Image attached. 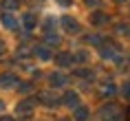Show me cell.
<instances>
[{
    "label": "cell",
    "mask_w": 130,
    "mask_h": 121,
    "mask_svg": "<svg viewBox=\"0 0 130 121\" xmlns=\"http://www.w3.org/2000/svg\"><path fill=\"white\" fill-rule=\"evenodd\" d=\"M73 117H75V121H86L90 117V112H88L86 106H77L75 110H73Z\"/></svg>",
    "instance_id": "obj_13"
},
{
    "label": "cell",
    "mask_w": 130,
    "mask_h": 121,
    "mask_svg": "<svg viewBox=\"0 0 130 121\" xmlns=\"http://www.w3.org/2000/svg\"><path fill=\"white\" fill-rule=\"evenodd\" d=\"M99 53H102V57L104 60H115V62H121V46H119V44H117V42H108V44H106V42H104L102 44V51H99Z\"/></svg>",
    "instance_id": "obj_2"
},
{
    "label": "cell",
    "mask_w": 130,
    "mask_h": 121,
    "mask_svg": "<svg viewBox=\"0 0 130 121\" xmlns=\"http://www.w3.org/2000/svg\"><path fill=\"white\" fill-rule=\"evenodd\" d=\"M22 24H24V29H27V33H29V31H33V29L38 27V18H35V13H31V11L24 13V15H22Z\"/></svg>",
    "instance_id": "obj_9"
},
{
    "label": "cell",
    "mask_w": 130,
    "mask_h": 121,
    "mask_svg": "<svg viewBox=\"0 0 130 121\" xmlns=\"http://www.w3.org/2000/svg\"><path fill=\"white\" fill-rule=\"evenodd\" d=\"M29 55V48L27 46H18V57H27Z\"/></svg>",
    "instance_id": "obj_24"
},
{
    "label": "cell",
    "mask_w": 130,
    "mask_h": 121,
    "mask_svg": "<svg viewBox=\"0 0 130 121\" xmlns=\"http://www.w3.org/2000/svg\"><path fill=\"white\" fill-rule=\"evenodd\" d=\"M55 64L60 68H69L73 66V53H69V51H62V53L55 55Z\"/></svg>",
    "instance_id": "obj_4"
},
{
    "label": "cell",
    "mask_w": 130,
    "mask_h": 121,
    "mask_svg": "<svg viewBox=\"0 0 130 121\" xmlns=\"http://www.w3.org/2000/svg\"><path fill=\"white\" fill-rule=\"evenodd\" d=\"M44 40H46V44H51V46H57V44L62 42V38H60L57 33H55V31H46Z\"/></svg>",
    "instance_id": "obj_15"
},
{
    "label": "cell",
    "mask_w": 130,
    "mask_h": 121,
    "mask_svg": "<svg viewBox=\"0 0 130 121\" xmlns=\"http://www.w3.org/2000/svg\"><path fill=\"white\" fill-rule=\"evenodd\" d=\"M38 101H42L46 108H57V103H60V99L53 93H40L38 95Z\"/></svg>",
    "instance_id": "obj_7"
},
{
    "label": "cell",
    "mask_w": 130,
    "mask_h": 121,
    "mask_svg": "<svg viewBox=\"0 0 130 121\" xmlns=\"http://www.w3.org/2000/svg\"><path fill=\"white\" fill-rule=\"evenodd\" d=\"M123 119H126V121H130V108L126 110V114H123Z\"/></svg>",
    "instance_id": "obj_27"
},
{
    "label": "cell",
    "mask_w": 130,
    "mask_h": 121,
    "mask_svg": "<svg viewBox=\"0 0 130 121\" xmlns=\"http://www.w3.org/2000/svg\"><path fill=\"white\" fill-rule=\"evenodd\" d=\"M18 90H20L22 95H29V93H33V84H31V81H18Z\"/></svg>",
    "instance_id": "obj_20"
},
{
    "label": "cell",
    "mask_w": 130,
    "mask_h": 121,
    "mask_svg": "<svg viewBox=\"0 0 130 121\" xmlns=\"http://www.w3.org/2000/svg\"><path fill=\"white\" fill-rule=\"evenodd\" d=\"M121 95L126 97V99H130V81H126V84H123V88H121Z\"/></svg>",
    "instance_id": "obj_23"
},
{
    "label": "cell",
    "mask_w": 130,
    "mask_h": 121,
    "mask_svg": "<svg viewBox=\"0 0 130 121\" xmlns=\"http://www.w3.org/2000/svg\"><path fill=\"white\" fill-rule=\"evenodd\" d=\"M90 22H93V24H97V27H102V24H106V22H108V13H104V11H95V13L90 15Z\"/></svg>",
    "instance_id": "obj_14"
},
{
    "label": "cell",
    "mask_w": 130,
    "mask_h": 121,
    "mask_svg": "<svg viewBox=\"0 0 130 121\" xmlns=\"http://www.w3.org/2000/svg\"><path fill=\"white\" fill-rule=\"evenodd\" d=\"M33 101L31 99H24V101H20L18 106H15V114L20 117V119H29L31 114H33Z\"/></svg>",
    "instance_id": "obj_3"
},
{
    "label": "cell",
    "mask_w": 130,
    "mask_h": 121,
    "mask_svg": "<svg viewBox=\"0 0 130 121\" xmlns=\"http://www.w3.org/2000/svg\"><path fill=\"white\" fill-rule=\"evenodd\" d=\"M62 103H64V106H69L71 110H75L77 106H82V103H79V95H77V93H73V90L64 93V97H62Z\"/></svg>",
    "instance_id": "obj_5"
},
{
    "label": "cell",
    "mask_w": 130,
    "mask_h": 121,
    "mask_svg": "<svg viewBox=\"0 0 130 121\" xmlns=\"http://www.w3.org/2000/svg\"><path fill=\"white\" fill-rule=\"evenodd\" d=\"M33 55L38 57V60H42V62L53 60V55H51V48H48V46H35V48H33Z\"/></svg>",
    "instance_id": "obj_10"
},
{
    "label": "cell",
    "mask_w": 130,
    "mask_h": 121,
    "mask_svg": "<svg viewBox=\"0 0 130 121\" xmlns=\"http://www.w3.org/2000/svg\"><path fill=\"white\" fill-rule=\"evenodd\" d=\"M2 110H5V103H2V99H0V112H2Z\"/></svg>",
    "instance_id": "obj_30"
},
{
    "label": "cell",
    "mask_w": 130,
    "mask_h": 121,
    "mask_svg": "<svg viewBox=\"0 0 130 121\" xmlns=\"http://www.w3.org/2000/svg\"><path fill=\"white\" fill-rule=\"evenodd\" d=\"M102 95H104V97H112V95H117V86H115V84H112V81H108V84L104 86Z\"/></svg>",
    "instance_id": "obj_22"
},
{
    "label": "cell",
    "mask_w": 130,
    "mask_h": 121,
    "mask_svg": "<svg viewBox=\"0 0 130 121\" xmlns=\"http://www.w3.org/2000/svg\"><path fill=\"white\" fill-rule=\"evenodd\" d=\"M88 51H77L75 55H73V64H84V62H88Z\"/></svg>",
    "instance_id": "obj_17"
},
{
    "label": "cell",
    "mask_w": 130,
    "mask_h": 121,
    "mask_svg": "<svg viewBox=\"0 0 130 121\" xmlns=\"http://www.w3.org/2000/svg\"><path fill=\"white\" fill-rule=\"evenodd\" d=\"M115 33L117 35H130V22H119L115 27Z\"/></svg>",
    "instance_id": "obj_19"
},
{
    "label": "cell",
    "mask_w": 130,
    "mask_h": 121,
    "mask_svg": "<svg viewBox=\"0 0 130 121\" xmlns=\"http://www.w3.org/2000/svg\"><path fill=\"white\" fill-rule=\"evenodd\" d=\"M62 24H64V29H66L69 33H79V31H82V24H79L75 18H71V15H64V18H62Z\"/></svg>",
    "instance_id": "obj_6"
},
{
    "label": "cell",
    "mask_w": 130,
    "mask_h": 121,
    "mask_svg": "<svg viewBox=\"0 0 130 121\" xmlns=\"http://www.w3.org/2000/svg\"><path fill=\"white\" fill-rule=\"evenodd\" d=\"M117 2H126V0H117Z\"/></svg>",
    "instance_id": "obj_32"
},
{
    "label": "cell",
    "mask_w": 130,
    "mask_h": 121,
    "mask_svg": "<svg viewBox=\"0 0 130 121\" xmlns=\"http://www.w3.org/2000/svg\"><path fill=\"white\" fill-rule=\"evenodd\" d=\"M86 42H88V44H93V46H102L104 42V35H99V33H93V35H88V38H86Z\"/></svg>",
    "instance_id": "obj_18"
},
{
    "label": "cell",
    "mask_w": 130,
    "mask_h": 121,
    "mask_svg": "<svg viewBox=\"0 0 130 121\" xmlns=\"http://www.w3.org/2000/svg\"><path fill=\"white\" fill-rule=\"evenodd\" d=\"M20 7V0H2V9H5V11H13V9H18Z\"/></svg>",
    "instance_id": "obj_21"
},
{
    "label": "cell",
    "mask_w": 130,
    "mask_h": 121,
    "mask_svg": "<svg viewBox=\"0 0 130 121\" xmlns=\"http://www.w3.org/2000/svg\"><path fill=\"white\" fill-rule=\"evenodd\" d=\"M48 81H51V86H53V88H62V86L69 84V79H66L62 73H53L51 77H48Z\"/></svg>",
    "instance_id": "obj_12"
},
{
    "label": "cell",
    "mask_w": 130,
    "mask_h": 121,
    "mask_svg": "<svg viewBox=\"0 0 130 121\" xmlns=\"http://www.w3.org/2000/svg\"><path fill=\"white\" fill-rule=\"evenodd\" d=\"M99 2H102V0H86L88 7H99Z\"/></svg>",
    "instance_id": "obj_25"
},
{
    "label": "cell",
    "mask_w": 130,
    "mask_h": 121,
    "mask_svg": "<svg viewBox=\"0 0 130 121\" xmlns=\"http://www.w3.org/2000/svg\"><path fill=\"white\" fill-rule=\"evenodd\" d=\"M18 75H13V73H5V75H0V86L2 88H15L18 86Z\"/></svg>",
    "instance_id": "obj_8"
},
{
    "label": "cell",
    "mask_w": 130,
    "mask_h": 121,
    "mask_svg": "<svg viewBox=\"0 0 130 121\" xmlns=\"http://www.w3.org/2000/svg\"><path fill=\"white\" fill-rule=\"evenodd\" d=\"M0 121H15V119H11V117H2Z\"/></svg>",
    "instance_id": "obj_29"
},
{
    "label": "cell",
    "mask_w": 130,
    "mask_h": 121,
    "mask_svg": "<svg viewBox=\"0 0 130 121\" xmlns=\"http://www.w3.org/2000/svg\"><path fill=\"white\" fill-rule=\"evenodd\" d=\"M60 121H71V119H60Z\"/></svg>",
    "instance_id": "obj_31"
},
{
    "label": "cell",
    "mask_w": 130,
    "mask_h": 121,
    "mask_svg": "<svg viewBox=\"0 0 130 121\" xmlns=\"http://www.w3.org/2000/svg\"><path fill=\"white\" fill-rule=\"evenodd\" d=\"M0 24H2L5 29H15V27H18V20H15L11 13H7V11H5V13L0 15Z\"/></svg>",
    "instance_id": "obj_11"
},
{
    "label": "cell",
    "mask_w": 130,
    "mask_h": 121,
    "mask_svg": "<svg viewBox=\"0 0 130 121\" xmlns=\"http://www.w3.org/2000/svg\"><path fill=\"white\" fill-rule=\"evenodd\" d=\"M75 75H77V77H82V79H88V81L95 79V73H93V71H88V68H77Z\"/></svg>",
    "instance_id": "obj_16"
},
{
    "label": "cell",
    "mask_w": 130,
    "mask_h": 121,
    "mask_svg": "<svg viewBox=\"0 0 130 121\" xmlns=\"http://www.w3.org/2000/svg\"><path fill=\"white\" fill-rule=\"evenodd\" d=\"M99 117H102V121H121L123 112H121V108L117 106V103H106L99 110Z\"/></svg>",
    "instance_id": "obj_1"
},
{
    "label": "cell",
    "mask_w": 130,
    "mask_h": 121,
    "mask_svg": "<svg viewBox=\"0 0 130 121\" xmlns=\"http://www.w3.org/2000/svg\"><path fill=\"white\" fill-rule=\"evenodd\" d=\"M5 53V42H0V55Z\"/></svg>",
    "instance_id": "obj_28"
},
{
    "label": "cell",
    "mask_w": 130,
    "mask_h": 121,
    "mask_svg": "<svg viewBox=\"0 0 130 121\" xmlns=\"http://www.w3.org/2000/svg\"><path fill=\"white\" fill-rule=\"evenodd\" d=\"M71 2H73V0H57V5H62V7H69Z\"/></svg>",
    "instance_id": "obj_26"
}]
</instances>
